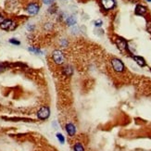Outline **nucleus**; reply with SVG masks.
Segmentation results:
<instances>
[{
  "label": "nucleus",
  "instance_id": "nucleus-1",
  "mask_svg": "<svg viewBox=\"0 0 151 151\" xmlns=\"http://www.w3.org/2000/svg\"><path fill=\"white\" fill-rule=\"evenodd\" d=\"M17 27H18V22L13 19H6L0 24V29L8 32L14 31L17 29Z\"/></svg>",
  "mask_w": 151,
  "mask_h": 151
},
{
  "label": "nucleus",
  "instance_id": "nucleus-2",
  "mask_svg": "<svg viewBox=\"0 0 151 151\" xmlns=\"http://www.w3.org/2000/svg\"><path fill=\"white\" fill-rule=\"evenodd\" d=\"M111 67L113 69V71L117 73H122L125 71V65L124 63L122 61V59L118 58H113L110 60Z\"/></svg>",
  "mask_w": 151,
  "mask_h": 151
},
{
  "label": "nucleus",
  "instance_id": "nucleus-3",
  "mask_svg": "<svg viewBox=\"0 0 151 151\" xmlns=\"http://www.w3.org/2000/svg\"><path fill=\"white\" fill-rule=\"evenodd\" d=\"M51 58L56 65H62V64H64V62H65V56H64L62 51L58 49H56L52 52Z\"/></svg>",
  "mask_w": 151,
  "mask_h": 151
},
{
  "label": "nucleus",
  "instance_id": "nucleus-4",
  "mask_svg": "<svg viewBox=\"0 0 151 151\" xmlns=\"http://www.w3.org/2000/svg\"><path fill=\"white\" fill-rule=\"evenodd\" d=\"M50 113H51V110H50L49 107H48V106H43V107H40L39 110L37 111L36 116H37V119H38V120L46 121L50 117Z\"/></svg>",
  "mask_w": 151,
  "mask_h": 151
},
{
  "label": "nucleus",
  "instance_id": "nucleus-5",
  "mask_svg": "<svg viewBox=\"0 0 151 151\" xmlns=\"http://www.w3.org/2000/svg\"><path fill=\"white\" fill-rule=\"evenodd\" d=\"M25 10H26V12L28 13L29 15L34 16V15H36L37 13L39 12L40 6H39V4L37 3V2L32 1V2H29L28 4H27V6L25 8Z\"/></svg>",
  "mask_w": 151,
  "mask_h": 151
},
{
  "label": "nucleus",
  "instance_id": "nucleus-6",
  "mask_svg": "<svg viewBox=\"0 0 151 151\" xmlns=\"http://www.w3.org/2000/svg\"><path fill=\"white\" fill-rule=\"evenodd\" d=\"M115 43L117 45V47L119 48V50L122 52H125L128 50V44L124 38L122 37H117L115 39Z\"/></svg>",
  "mask_w": 151,
  "mask_h": 151
},
{
  "label": "nucleus",
  "instance_id": "nucleus-7",
  "mask_svg": "<svg viewBox=\"0 0 151 151\" xmlns=\"http://www.w3.org/2000/svg\"><path fill=\"white\" fill-rule=\"evenodd\" d=\"M100 5L105 10H111L116 6V0H100Z\"/></svg>",
  "mask_w": 151,
  "mask_h": 151
},
{
  "label": "nucleus",
  "instance_id": "nucleus-8",
  "mask_svg": "<svg viewBox=\"0 0 151 151\" xmlns=\"http://www.w3.org/2000/svg\"><path fill=\"white\" fill-rule=\"evenodd\" d=\"M65 130L70 136H73L76 133V127L72 122H68L65 125Z\"/></svg>",
  "mask_w": 151,
  "mask_h": 151
},
{
  "label": "nucleus",
  "instance_id": "nucleus-9",
  "mask_svg": "<svg viewBox=\"0 0 151 151\" xmlns=\"http://www.w3.org/2000/svg\"><path fill=\"white\" fill-rule=\"evenodd\" d=\"M147 8H145L143 5H137L134 9V14L137 16H144L145 14H147Z\"/></svg>",
  "mask_w": 151,
  "mask_h": 151
},
{
  "label": "nucleus",
  "instance_id": "nucleus-10",
  "mask_svg": "<svg viewBox=\"0 0 151 151\" xmlns=\"http://www.w3.org/2000/svg\"><path fill=\"white\" fill-rule=\"evenodd\" d=\"M62 73L64 76H67V77H70L72 76V73H73V68L72 67V65H65L63 68H62Z\"/></svg>",
  "mask_w": 151,
  "mask_h": 151
},
{
  "label": "nucleus",
  "instance_id": "nucleus-11",
  "mask_svg": "<svg viewBox=\"0 0 151 151\" xmlns=\"http://www.w3.org/2000/svg\"><path fill=\"white\" fill-rule=\"evenodd\" d=\"M133 59L136 61L140 67H145L147 66V62H145V58L140 57V56H133Z\"/></svg>",
  "mask_w": 151,
  "mask_h": 151
},
{
  "label": "nucleus",
  "instance_id": "nucleus-12",
  "mask_svg": "<svg viewBox=\"0 0 151 151\" xmlns=\"http://www.w3.org/2000/svg\"><path fill=\"white\" fill-rule=\"evenodd\" d=\"M76 22H77V20H76V17H75V16H70V17H68V19L66 20V23L69 26L75 25Z\"/></svg>",
  "mask_w": 151,
  "mask_h": 151
},
{
  "label": "nucleus",
  "instance_id": "nucleus-13",
  "mask_svg": "<svg viewBox=\"0 0 151 151\" xmlns=\"http://www.w3.org/2000/svg\"><path fill=\"white\" fill-rule=\"evenodd\" d=\"M73 150L74 151H84V145L82 144L77 142L73 145Z\"/></svg>",
  "mask_w": 151,
  "mask_h": 151
},
{
  "label": "nucleus",
  "instance_id": "nucleus-14",
  "mask_svg": "<svg viewBox=\"0 0 151 151\" xmlns=\"http://www.w3.org/2000/svg\"><path fill=\"white\" fill-rule=\"evenodd\" d=\"M10 67V65L8 63H6V62H0V73L6 71L7 69H8Z\"/></svg>",
  "mask_w": 151,
  "mask_h": 151
},
{
  "label": "nucleus",
  "instance_id": "nucleus-15",
  "mask_svg": "<svg viewBox=\"0 0 151 151\" xmlns=\"http://www.w3.org/2000/svg\"><path fill=\"white\" fill-rule=\"evenodd\" d=\"M28 50L32 53H34V54H36V55H41V54L43 53L39 48H37V47H34V46H31L28 48Z\"/></svg>",
  "mask_w": 151,
  "mask_h": 151
},
{
  "label": "nucleus",
  "instance_id": "nucleus-16",
  "mask_svg": "<svg viewBox=\"0 0 151 151\" xmlns=\"http://www.w3.org/2000/svg\"><path fill=\"white\" fill-rule=\"evenodd\" d=\"M56 137H57V139L58 140V142L60 143L61 145H63L64 143H65V137H64V136L62 133H56Z\"/></svg>",
  "mask_w": 151,
  "mask_h": 151
},
{
  "label": "nucleus",
  "instance_id": "nucleus-17",
  "mask_svg": "<svg viewBox=\"0 0 151 151\" xmlns=\"http://www.w3.org/2000/svg\"><path fill=\"white\" fill-rule=\"evenodd\" d=\"M8 42L10 43V44L14 45V46H20V42L19 40H17L16 38H11V39H9Z\"/></svg>",
  "mask_w": 151,
  "mask_h": 151
},
{
  "label": "nucleus",
  "instance_id": "nucleus-18",
  "mask_svg": "<svg viewBox=\"0 0 151 151\" xmlns=\"http://www.w3.org/2000/svg\"><path fill=\"white\" fill-rule=\"evenodd\" d=\"M102 24H103V21H102L101 20H98L95 21V25L96 27H100V26H102Z\"/></svg>",
  "mask_w": 151,
  "mask_h": 151
},
{
  "label": "nucleus",
  "instance_id": "nucleus-19",
  "mask_svg": "<svg viewBox=\"0 0 151 151\" xmlns=\"http://www.w3.org/2000/svg\"><path fill=\"white\" fill-rule=\"evenodd\" d=\"M27 30H28L29 32H33L34 30V25H32V24H29V25H27Z\"/></svg>",
  "mask_w": 151,
  "mask_h": 151
},
{
  "label": "nucleus",
  "instance_id": "nucleus-20",
  "mask_svg": "<svg viewBox=\"0 0 151 151\" xmlns=\"http://www.w3.org/2000/svg\"><path fill=\"white\" fill-rule=\"evenodd\" d=\"M67 45H68L67 40H66V39H62L61 42H60V46H61L62 47H64V46H67Z\"/></svg>",
  "mask_w": 151,
  "mask_h": 151
},
{
  "label": "nucleus",
  "instance_id": "nucleus-21",
  "mask_svg": "<svg viewBox=\"0 0 151 151\" xmlns=\"http://www.w3.org/2000/svg\"><path fill=\"white\" fill-rule=\"evenodd\" d=\"M54 0H43V3L46 4V5H51L53 4Z\"/></svg>",
  "mask_w": 151,
  "mask_h": 151
},
{
  "label": "nucleus",
  "instance_id": "nucleus-22",
  "mask_svg": "<svg viewBox=\"0 0 151 151\" xmlns=\"http://www.w3.org/2000/svg\"><path fill=\"white\" fill-rule=\"evenodd\" d=\"M7 18L6 17H5V16L3 15V14H1V13H0V24H1L2 22H3V21L5 20H6Z\"/></svg>",
  "mask_w": 151,
  "mask_h": 151
},
{
  "label": "nucleus",
  "instance_id": "nucleus-23",
  "mask_svg": "<svg viewBox=\"0 0 151 151\" xmlns=\"http://www.w3.org/2000/svg\"><path fill=\"white\" fill-rule=\"evenodd\" d=\"M45 28L46 29H49V30H51L52 28H53V25H52V23H46V25H45Z\"/></svg>",
  "mask_w": 151,
  "mask_h": 151
},
{
  "label": "nucleus",
  "instance_id": "nucleus-24",
  "mask_svg": "<svg viewBox=\"0 0 151 151\" xmlns=\"http://www.w3.org/2000/svg\"><path fill=\"white\" fill-rule=\"evenodd\" d=\"M145 1H147V2H151V0H145Z\"/></svg>",
  "mask_w": 151,
  "mask_h": 151
}]
</instances>
